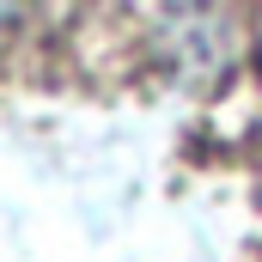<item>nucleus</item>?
I'll return each instance as SVG.
<instances>
[{
  "label": "nucleus",
  "instance_id": "obj_1",
  "mask_svg": "<svg viewBox=\"0 0 262 262\" xmlns=\"http://www.w3.org/2000/svg\"><path fill=\"white\" fill-rule=\"evenodd\" d=\"M6 18H12V12H6V6H0V25H6Z\"/></svg>",
  "mask_w": 262,
  "mask_h": 262
}]
</instances>
